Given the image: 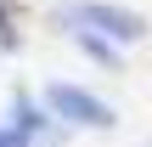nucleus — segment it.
<instances>
[{
  "instance_id": "f257e3e1",
  "label": "nucleus",
  "mask_w": 152,
  "mask_h": 147,
  "mask_svg": "<svg viewBox=\"0 0 152 147\" xmlns=\"http://www.w3.org/2000/svg\"><path fill=\"white\" fill-rule=\"evenodd\" d=\"M45 108L56 119H73V125H113V108L96 102L90 91H79V85H51L45 91Z\"/></svg>"
},
{
  "instance_id": "f03ea898",
  "label": "nucleus",
  "mask_w": 152,
  "mask_h": 147,
  "mask_svg": "<svg viewBox=\"0 0 152 147\" xmlns=\"http://www.w3.org/2000/svg\"><path fill=\"white\" fill-rule=\"evenodd\" d=\"M73 23H96V28H107V40H124V45L147 34V23L135 11H118V6H73Z\"/></svg>"
},
{
  "instance_id": "7ed1b4c3",
  "label": "nucleus",
  "mask_w": 152,
  "mask_h": 147,
  "mask_svg": "<svg viewBox=\"0 0 152 147\" xmlns=\"http://www.w3.org/2000/svg\"><path fill=\"white\" fill-rule=\"evenodd\" d=\"M73 40L96 57V62H107V68H118V51H113V40H102V34H90V28H73Z\"/></svg>"
},
{
  "instance_id": "20e7f679",
  "label": "nucleus",
  "mask_w": 152,
  "mask_h": 147,
  "mask_svg": "<svg viewBox=\"0 0 152 147\" xmlns=\"http://www.w3.org/2000/svg\"><path fill=\"white\" fill-rule=\"evenodd\" d=\"M0 34H6V0H0ZM6 40H11V34H6Z\"/></svg>"
},
{
  "instance_id": "39448f33",
  "label": "nucleus",
  "mask_w": 152,
  "mask_h": 147,
  "mask_svg": "<svg viewBox=\"0 0 152 147\" xmlns=\"http://www.w3.org/2000/svg\"><path fill=\"white\" fill-rule=\"evenodd\" d=\"M0 147H17V142H11V136H6V130H0Z\"/></svg>"
}]
</instances>
